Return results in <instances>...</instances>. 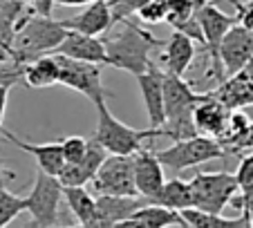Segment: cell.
I'll use <instances>...</instances> for the list:
<instances>
[{"label": "cell", "instance_id": "obj_11", "mask_svg": "<svg viewBox=\"0 0 253 228\" xmlns=\"http://www.w3.org/2000/svg\"><path fill=\"white\" fill-rule=\"evenodd\" d=\"M137 85L141 101L148 114L150 128H162L166 123V105H164V72L157 65L148 67L143 74H137Z\"/></svg>", "mask_w": 253, "mask_h": 228}, {"label": "cell", "instance_id": "obj_35", "mask_svg": "<svg viewBox=\"0 0 253 228\" xmlns=\"http://www.w3.org/2000/svg\"><path fill=\"white\" fill-rule=\"evenodd\" d=\"M244 70H247V72H249V76H251V78H253V58L247 63V65H244Z\"/></svg>", "mask_w": 253, "mask_h": 228}, {"label": "cell", "instance_id": "obj_20", "mask_svg": "<svg viewBox=\"0 0 253 228\" xmlns=\"http://www.w3.org/2000/svg\"><path fill=\"white\" fill-rule=\"evenodd\" d=\"M193 58H195V40L191 36H186L184 32L175 29L170 34V38L166 40V49L162 54V65L166 72L184 76L191 67Z\"/></svg>", "mask_w": 253, "mask_h": 228}, {"label": "cell", "instance_id": "obj_13", "mask_svg": "<svg viewBox=\"0 0 253 228\" xmlns=\"http://www.w3.org/2000/svg\"><path fill=\"white\" fill-rule=\"evenodd\" d=\"M61 23L67 29H77V32L90 34V36H101L108 29H112V25L119 23V20H117L115 2L112 0H94L79 16L61 20Z\"/></svg>", "mask_w": 253, "mask_h": 228}, {"label": "cell", "instance_id": "obj_9", "mask_svg": "<svg viewBox=\"0 0 253 228\" xmlns=\"http://www.w3.org/2000/svg\"><path fill=\"white\" fill-rule=\"evenodd\" d=\"M197 18H200L202 32H204V38H206V52L211 54V61H213V72H211V74L217 78V83H222L226 72L220 61V43H222V38L226 36V32L238 23V18L224 14V11L217 9V7L211 5V2H206V5L197 11Z\"/></svg>", "mask_w": 253, "mask_h": 228}, {"label": "cell", "instance_id": "obj_19", "mask_svg": "<svg viewBox=\"0 0 253 228\" xmlns=\"http://www.w3.org/2000/svg\"><path fill=\"white\" fill-rule=\"evenodd\" d=\"M143 204H146V199L143 197L139 199V195H99L96 197L99 226H121Z\"/></svg>", "mask_w": 253, "mask_h": 228}, {"label": "cell", "instance_id": "obj_28", "mask_svg": "<svg viewBox=\"0 0 253 228\" xmlns=\"http://www.w3.org/2000/svg\"><path fill=\"white\" fill-rule=\"evenodd\" d=\"M134 14L139 16L141 23H148V25H157L162 20H166L168 16V2L166 0H148V2H143Z\"/></svg>", "mask_w": 253, "mask_h": 228}, {"label": "cell", "instance_id": "obj_1", "mask_svg": "<svg viewBox=\"0 0 253 228\" xmlns=\"http://www.w3.org/2000/svg\"><path fill=\"white\" fill-rule=\"evenodd\" d=\"M121 29L115 36L105 38V49H108V65L117 70H126L130 74H143V72L153 67L155 63L150 61L153 47H159L162 40L153 36L150 32L141 29L132 20L126 18L119 20Z\"/></svg>", "mask_w": 253, "mask_h": 228}, {"label": "cell", "instance_id": "obj_7", "mask_svg": "<svg viewBox=\"0 0 253 228\" xmlns=\"http://www.w3.org/2000/svg\"><path fill=\"white\" fill-rule=\"evenodd\" d=\"M56 54V52H54ZM58 65H61V83L70 90H77L85 94L94 105H103L110 92L101 83V65L99 63H87L79 58H70L65 54H56Z\"/></svg>", "mask_w": 253, "mask_h": 228}, {"label": "cell", "instance_id": "obj_36", "mask_svg": "<svg viewBox=\"0 0 253 228\" xmlns=\"http://www.w3.org/2000/svg\"><path fill=\"white\" fill-rule=\"evenodd\" d=\"M251 226H253V215H251Z\"/></svg>", "mask_w": 253, "mask_h": 228}, {"label": "cell", "instance_id": "obj_10", "mask_svg": "<svg viewBox=\"0 0 253 228\" xmlns=\"http://www.w3.org/2000/svg\"><path fill=\"white\" fill-rule=\"evenodd\" d=\"M251 58H253V29L235 23L220 43V61L224 65L226 76L244 70V65Z\"/></svg>", "mask_w": 253, "mask_h": 228}, {"label": "cell", "instance_id": "obj_25", "mask_svg": "<svg viewBox=\"0 0 253 228\" xmlns=\"http://www.w3.org/2000/svg\"><path fill=\"white\" fill-rule=\"evenodd\" d=\"M188 228H229V226H251V215H240V217H222V213H209L202 208H184L179 210Z\"/></svg>", "mask_w": 253, "mask_h": 228}, {"label": "cell", "instance_id": "obj_15", "mask_svg": "<svg viewBox=\"0 0 253 228\" xmlns=\"http://www.w3.org/2000/svg\"><path fill=\"white\" fill-rule=\"evenodd\" d=\"M229 116H231V110L213 92H206L204 99L193 110V119H195L200 134H209V137H215V139H222L226 134Z\"/></svg>", "mask_w": 253, "mask_h": 228}, {"label": "cell", "instance_id": "obj_18", "mask_svg": "<svg viewBox=\"0 0 253 228\" xmlns=\"http://www.w3.org/2000/svg\"><path fill=\"white\" fill-rule=\"evenodd\" d=\"M105 148L96 141L94 137L90 139V148H87V154L81 159L79 163H65V168L61 170L58 179L63 186H85L87 181H92L99 172L101 163L105 161Z\"/></svg>", "mask_w": 253, "mask_h": 228}, {"label": "cell", "instance_id": "obj_30", "mask_svg": "<svg viewBox=\"0 0 253 228\" xmlns=\"http://www.w3.org/2000/svg\"><path fill=\"white\" fill-rule=\"evenodd\" d=\"M235 177H238L242 197H249L253 192V152L251 154H244V157L240 159V166H238Z\"/></svg>", "mask_w": 253, "mask_h": 228}, {"label": "cell", "instance_id": "obj_33", "mask_svg": "<svg viewBox=\"0 0 253 228\" xmlns=\"http://www.w3.org/2000/svg\"><path fill=\"white\" fill-rule=\"evenodd\" d=\"M14 172H9V170H5V163H2V157H0V188H5V184L9 179H14Z\"/></svg>", "mask_w": 253, "mask_h": 228}, {"label": "cell", "instance_id": "obj_5", "mask_svg": "<svg viewBox=\"0 0 253 228\" xmlns=\"http://www.w3.org/2000/svg\"><path fill=\"white\" fill-rule=\"evenodd\" d=\"M195 208L209 213H222L226 206L233 204L235 195L240 192L238 177L226 170L220 172H197L191 179Z\"/></svg>", "mask_w": 253, "mask_h": 228}, {"label": "cell", "instance_id": "obj_27", "mask_svg": "<svg viewBox=\"0 0 253 228\" xmlns=\"http://www.w3.org/2000/svg\"><path fill=\"white\" fill-rule=\"evenodd\" d=\"M23 210H27V197L14 195L7 188H0V228L14 222Z\"/></svg>", "mask_w": 253, "mask_h": 228}, {"label": "cell", "instance_id": "obj_4", "mask_svg": "<svg viewBox=\"0 0 253 228\" xmlns=\"http://www.w3.org/2000/svg\"><path fill=\"white\" fill-rule=\"evenodd\" d=\"M99 110V121H96L94 139L110 152V154H134L143 148V141L153 137H162L159 128L134 130L130 125L121 123L115 114L108 110V105H96Z\"/></svg>", "mask_w": 253, "mask_h": 228}, {"label": "cell", "instance_id": "obj_26", "mask_svg": "<svg viewBox=\"0 0 253 228\" xmlns=\"http://www.w3.org/2000/svg\"><path fill=\"white\" fill-rule=\"evenodd\" d=\"M148 201H155V204L168 206V208H175V210L191 208V206L195 204V199H193V186H191V181L170 179V181H166V184L162 186V190Z\"/></svg>", "mask_w": 253, "mask_h": 228}, {"label": "cell", "instance_id": "obj_32", "mask_svg": "<svg viewBox=\"0 0 253 228\" xmlns=\"http://www.w3.org/2000/svg\"><path fill=\"white\" fill-rule=\"evenodd\" d=\"M7 96H9V85H0V132H2V119L7 110Z\"/></svg>", "mask_w": 253, "mask_h": 228}, {"label": "cell", "instance_id": "obj_3", "mask_svg": "<svg viewBox=\"0 0 253 228\" xmlns=\"http://www.w3.org/2000/svg\"><path fill=\"white\" fill-rule=\"evenodd\" d=\"M231 152L226 146L215 137L209 134H195L191 139H182V141H172L170 148L159 150L157 157L164 163V168L170 172H182L186 168L202 166L213 159H226Z\"/></svg>", "mask_w": 253, "mask_h": 228}, {"label": "cell", "instance_id": "obj_16", "mask_svg": "<svg viewBox=\"0 0 253 228\" xmlns=\"http://www.w3.org/2000/svg\"><path fill=\"white\" fill-rule=\"evenodd\" d=\"M134 181H137V190L143 199H153L162 190V186L166 184V177H164V163L159 161L157 152L148 150V148L134 152Z\"/></svg>", "mask_w": 253, "mask_h": 228}, {"label": "cell", "instance_id": "obj_31", "mask_svg": "<svg viewBox=\"0 0 253 228\" xmlns=\"http://www.w3.org/2000/svg\"><path fill=\"white\" fill-rule=\"evenodd\" d=\"M224 146H226V150H229V152L251 150V148H253V121H251V125H249V128L244 130L242 134H240V137H235V139H231V141H226Z\"/></svg>", "mask_w": 253, "mask_h": 228}, {"label": "cell", "instance_id": "obj_17", "mask_svg": "<svg viewBox=\"0 0 253 228\" xmlns=\"http://www.w3.org/2000/svg\"><path fill=\"white\" fill-rule=\"evenodd\" d=\"M2 137L7 139V141L11 143V146H16L18 150L27 152V154H32L34 159H36V163H39L41 170L49 172V175H61V170L65 168V154H63V143L61 141H49V143H29V141H23V139H18L14 132H9V130L2 128Z\"/></svg>", "mask_w": 253, "mask_h": 228}, {"label": "cell", "instance_id": "obj_23", "mask_svg": "<svg viewBox=\"0 0 253 228\" xmlns=\"http://www.w3.org/2000/svg\"><path fill=\"white\" fill-rule=\"evenodd\" d=\"M63 199L67 201L70 210L79 219L81 226H99V213H96V197L85 186H65Z\"/></svg>", "mask_w": 253, "mask_h": 228}, {"label": "cell", "instance_id": "obj_14", "mask_svg": "<svg viewBox=\"0 0 253 228\" xmlns=\"http://www.w3.org/2000/svg\"><path fill=\"white\" fill-rule=\"evenodd\" d=\"M54 52L65 54V56H70V58H79V61L108 65V49H105V40H101L99 36H90V34L77 32V29H67L65 38H63L61 45H58Z\"/></svg>", "mask_w": 253, "mask_h": 228}, {"label": "cell", "instance_id": "obj_24", "mask_svg": "<svg viewBox=\"0 0 253 228\" xmlns=\"http://www.w3.org/2000/svg\"><path fill=\"white\" fill-rule=\"evenodd\" d=\"M61 83V65L56 54H43L25 63V85L29 87H49Z\"/></svg>", "mask_w": 253, "mask_h": 228}, {"label": "cell", "instance_id": "obj_34", "mask_svg": "<svg viewBox=\"0 0 253 228\" xmlns=\"http://www.w3.org/2000/svg\"><path fill=\"white\" fill-rule=\"evenodd\" d=\"M94 0H56V5H65V7H79V5H90Z\"/></svg>", "mask_w": 253, "mask_h": 228}, {"label": "cell", "instance_id": "obj_12", "mask_svg": "<svg viewBox=\"0 0 253 228\" xmlns=\"http://www.w3.org/2000/svg\"><path fill=\"white\" fill-rule=\"evenodd\" d=\"M204 99L193 90V83L184 81L179 74L164 70V105H166V119L172 116H186L193 114L195 105Z\"/></svg>", "mask_w": 253, "mask_h": 228}, {"label": "cell", "instance_id": "obj_6", "mask_svg": "<svg viewBox=\"0 0 253 228\" xmlns=\"http://www.w3.org/2000/svg\"><path fill=\"white\" fill-rule=\"evenodd\" d=\"M63 188L65 186L61 184L56 175H49L39 168L36 179H34V188L27 195V213L32 215V222L36 226H56Z\"/></svg>", "mask_w": 253, "mask_h": 228}, {"label": "cell", "instance_id": "obj_2", "mask_svg": "<svg viewBox=\"0 0 253 228\" xmlns=\"http://www.w3.org/2000/svg\"><path fill=\"white\" fill-rule=\"evenodd\" d=\"M65 34L67 27H63L61 20H52L45 14L34 16V18L25 20V25L16 32L9 54L16 63L25 65L43 54H52L61 45Z\"/></svg>", "mask_w": 253, "mask_h": 228}, {"label": "cell", "instance_id": "obj_22", "mask_svg": "<svg viewBox=\"0 0 253 228\" xmlns=\"http://www.w3.org/2000/svg\"><path fill=\"white\" fill-rule=\"evenodd\" d=\"M121 226H146V228H166V226H186L182 213L175 208H168V206L155 204L148 201L139 206L132 213V217L128 222H124Z\"/></svg>", "mask_w": 253, "mask_h": 228}, {"label": "cell", "instance_id": "obj_29", "mask_svg": "<svg viewBox=\"0 0 253 228\" xmlns=\"http://www.w3.org/2000/svg\"><path fill=\"white\" fill-rule=\"evenodd\" d=\"M61 143H63L65 163H79L87 154V148H90V139L83 137H65L61 139Z\"/></svg>", "mask_w": 253, "mask_h": 228}, {"label": "cell", "instance_id": "obj_21", "mask_svg": "<svg viewBox=\"0 0 253 228\" xmlns=\"http://www.w3.org/2000/svg\"><path fill=\"white\" fill-rule=\"evenodd\" d=\"M213 94L229 110H242L244 105H253V78L247 70H240L224 78Z\"/></svg>", "mask_w": 253, "mask_h": 228}, {"label": "cell", "instance_id": "obj_8", "mask_svg": "<svg viewBox=\"0 0 253 228\" xmlns=\"http://www.w3.org/2000/svg\"><path fill=\"white\" fill-rule=\"evenodd\" d=\"M96 195H132L137 197L134 181V154H108L92 179ZM141 197V195H139Z\"/></svg>", "mask_w": 253, "mask_h": 228}]
</instances>
